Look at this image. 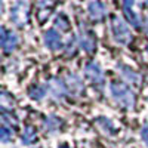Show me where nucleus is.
<instances>
[{
	"label": "nucleus",
	"instance_id": "nucleus-1",
	"mask_svg": "<svg viewBox=\"0 0 148 148\" xmlns=\"http://www.w3.org/2000/svg\"><path fill=\"white\" fill-rule=\"evenodd\" d=\"M110 90H111V95H113L114 101L120 107L126 108V110L133 108V105H135V93L130 90V88H127V86H125V84H120V83H111Z\"/></svg>",
	"mask_w": 148,
	"mask_h": 148
},
{
	"label": "nucleus",
	"instance_id": "nucleus-2",
	"mask_svg": "<svg viewBox=\"0 0 148 148\" xmlns=\"http://www.w3.org/2000/svg\"><path fill=\"white\" fill-rule=\"evenodd\" d=\"M28 19V5L24 0H19L14 5L10 12V21L18 27H24Z\"/></svg>",
	"mask_w": 148,
	"mask_h": 148
},
{
	"label": "nucleus",
	"instance_id": "nucleus-3",
	"mask_svg": "<svg viewBox=\"0 0 148 148\" xmlns=\"http://www.w3.org/2000/svg\"><path fill=\"white\" fill-rule=\"evenodd\" d=\"M113 34H114L116 42L120 45H126L130 40V30L127 27V24L119 16L113 18Z\"/></svg>",
	"mask_w": 148,
	"mask_h": 148
},
{
	"label": "nucleus",
	"instance_id": "nucleus-4",
	"mask_svg": "<svg viewBox=\"0 0 148 148\" xmlns=\"http://www.w3.org/2000/svg\"><path fill=\"white\" fill-rule=\"evenodd\" d=\"M0 43H2L3 51L6 53H10L18 46V37L15 33L8 31L6 28H2V31H0Z\"/></svg>",
	"mask_w": 148,
	"mask_h": 148
},
{
	"label": "nucleus",
	"instance_id": "nucleus-5",
	"mask_svg": "<svg viewBox=\"0 0 148 148\" xmlns=\"http://www.w3.org/2000/svg\"><path fill=\"white\" fill-rule=\"evenodd\" d=\"M84 74L90 82H93L95 84H102L104 83V74L101 67L98 65L96 62H89L88 65L84 67Z\"/></svg>",
	"mask_w": 148,
	"mask_h": 148
},
{
	"label": "nucleus",
	"instance_id": "nucleus-6",
	"mask_svg": "<svg viewBox=\"0 0 148 148\" xmlns=\"http://www.w3.org/2000/svg\"><path fill=\"white\" fill-rule=\"evenodd\" d=\"M43 40L46 47H49L51 51H58L62 47V39H61L59 33H56L55 30H47L43 36Z\"/></svg>",
	"mask_w": 148,
	"mask_h": 148
},
{
	"label": "nucleus",
	"instance_id": "nucleus-7",
	"mask_svg": "<svg viewBox=\"0 0 148 148\" xmlns=\"http://www.w3.org/2000/svg\"><path fill=\"white\" fill-rule=\"evenodd\" d=\"M79 43H80V46L84 49L86 52H93V51H95V47H96V40H95V36H93L90 31L84 30V28H82V30H80Z\"/></svg>",
	"mask_w": 148,
	"mask_h": 148
},
{
	"label": "nucleus",
	"instance_id": "nucleus-8",
	"mask_svg": "<svg viewBox=\"0 0 148 148\" xmlns=\"http://www.w3.org/2000/svg\"><path fill=\"white\" fill-rule=\"evenodd\" d=\"M49 92H51V95L55 98V99H61L65 93H67V84L61 80V79H52L51 82H49V86H47Z\"/></svg>",
	"mask_w": 148,
	"mask_h": 148
},
{
	"label": "nucleus",
	"instance_id": "nucleus-9",
	"mask_svg": "<svg viewBox=\"0 0 148 148\" xmlns=\"http://www.w3.org/2000/svg\"><path fill=\"white\" fill-rule=\"evenodd\" d=\"M88 9H89L90 18L95 19V21H99L105 16V8L101 2H98V0H92V2L89 3V6H88Z\"/></svg>",
	"mask_w": 148,
	"mask_h": 148
},
{
	"label": "nucleus",
	"instance_id": "nucleus-10",
	"mask_svg": "<svg viewBox=\"0 0 148 148\" xmlns=\"http://www.w3.org/2000/svg\"><path fill=\"white\" fill-rule=\"evenodd\" d=\"M133 2H135V0H123V9H125V15H126L127 21L132 24L133 27H139L141 25L139 18L136 16V14H135L133 9H132Z\"/></svg>",
	"mask_w": 148,
	"mask_h": 148
},
{
	"label": "nucleus",
	"instance_id": "nucleus-11",
	"mask_svg": "<svg viewBox=\"0 0 148 148\" xmlns=\"http://www.w3.org/2000/svg\"><path fill=\"white\" fill-rule=\"evenodd\" d=\"M117 70L120 71L121 77L127 80L129 83H138L139 82V76L133 70H130L129 67H125V65H117Z\"/></svg>",
	"mask_w": 148,
	"mask_h": 148
},
{
	"label": "nucleus",
	"instance_id": "nucleus-12",
	"mask_svg": "<svg viewBox=\"0 0 148 148\" xmlns=\"http://www.w3.org/2000/svg\"><path fill=\"white\" fill-rule=\"evenodd\" d=\"M67 86L70 88L71 92H80L83 90V83H82V79L74 76V74H70L67 77Z\"/></svg>",
	"mask_w": 148,
	"mask_h": 148
},
{
	"label": "nucleus",
	"instance_id": "nucleus-13",
	"mask_svg": "<svg viewBox=\"0 0 148 148\" xmlns=\"http://www.w3.org/2000/svg\"><path fill=\"white\" fill-rule=\"evenodd\" d=\"M37 138V133H36V129L31 127V126H27L24 129V133H22V144L24 145H31Z\"/></svg>",
	"mask_w": 148,
	"mask_h": 148
},
{
	"label": "nucleus",
	"instance_id": "nucleus-14",
	"mask_svg": "<svg viewBox=\"0 0 148 148\" xmlns=\"http://www.w3.org/2000/svg\"><path fill=\"white\" fill-rule=\"evenodd\" d=\"M46 90H47V88H45V86H33V88L28 90V95H30L31 99H34V101H40L42 98H45Z\"/></svg>",
	"mask_w": 148,
	"mask_h": 148
},
{
	"label": "nucleus",
	"instance_id": "nucleus-15",
	"mask_svg": "<svg viewBox=\"0 0 148 148\" xmlns=\"http://www.w3.org/2000/svg\"><path fill=\"white\" fill-rule=\"evenodd\" d=\"M96 125L99 126L105 133H108V135H113L114 133V125H113V121L111 120H108V119H105V117H99L96 120Z\"/></svg>",
	"mask_w": 148,
	"mask_h": 148
},
{
	"label": "nucleus",
	"instance_id": "nucleus-16",
	"mask_svg": "<svg viewBox=\"0 0 148 148\" xmlns=\"http://www.w3.org/2000/svg\"><path fill=\"white\" fill-rule=\"evenodd\" d=\"M61 125V120L56 119L55 116H51V117H47V120L45 121V129H47L49 132H53L59 127Z\"/></svg>",
	"mask_w": 148,
	"mask_h": 148
},
{
	"label": "nucleus",
	"instance_id": "nucleus-17",
	"mask_svg": "<svg viewBox=\"0 0 148 148\" xmlns=\"http://www.w3.org/2000/svg\"><path fill=\"white\" fill-rule=\"evenodd\" d=\"M12 136H14V130H12V127L3 125L2 129H0V139H2V142H8V141H10Z\"/></svg>",
	"mask_w": 148,
	"mask_h": 148
},
{
	"label": "nucleus",
	"instance_id": "nucleus-18",
	"mask_svg": "<svg viewBox=\"0 0 148 148\" xmlns=\"http://www.w3.org/2000/svg\"><path fill=\"white\" fill-rule=\"evenodd\" d=\"M55 25L61 30V31H67L70 28V24H68V19L64 16V15H59L55 21Z\"/></svg>",
	"mask_w": 148,
	"mask_h": 148
},
{
	"label": "nucleus",
	"instance_id": "nucleus-19",
	"mask_svg": "<svg viewBox=\"0 0 148 148\" xmlns=\"http://www.w3.org/2000/svg\"><path fill=\"white\" fill-rule=\"evenodd\" d=\"M8 104L12 107L14 101L10 99V96H8L6 92H3V93H2V110H3V111H8Z\"/></svg>",
	"mask_w": 148,
	"mask_h": 148
},
{
	"label": "nucleus",
	"instance_id": "nucleus-20",
	"mask_svg": "<svg viewBox=\"0 0 148 148\" xmlns=\"http://www.w3.org/2000/svg\"><path fill=\"white\" fill-rule=\"evenodd\" d=\"M141 138H142V141L148 145V123L142 127V130H141Z\"/></svg>",
	"mask_w": 148,
	"mask_h": 148
},
{
	"label": "nucleus",
	"instance_id": "nucleus-21",
	"mask_svg": "<svg viewBox=\"0 0 148 148\" xmlns=\"http://www.w3.org/2000/svg\"><path fill=\"white\" fill-rule=\"evenodd\" d=\"M74 53V40H70L67 45V55H73Z\"/></svg>",
	"mask_w": 148,
	"mask_h": 148
},
{
	"label": "nucleus",
	"instance_id": "nucleus-22",
	"mask_svg": "<svg viewBox=\"0 0 148 148\" xmlns=\"http://www.w3.org/2000/svg\"><path fill=\"white\" fill-rule=\"evenodd\" d=\"M56 148H71L70 145H67V144H58V147Z\"/></svg>",
	"mask_w": 148,
	"mask_h": 148
},
{
	"label": "nucleus",
	"instance_id": "nucleus-23",
	"mask_svg": "<svg viewBox=\"0 0 148 148\" xmlns=\"http://www.w3.org/2000/svg\"><path fill=\"white\" fill-rule=\"evenodd\" d=\"M144 27H145V31L148 33V18L145 19V24H144Z\"/></svg>",
	"mask_w": 148,
	"mask_h": 148
},
{
	"label": "nucleus",
	"instance_id": "nucleus-24",
	"mask_svg": "<svg viewBox=\"0 0 148 148\" xmlns=\"http://www.w3.org/2000/svg\"><path fill=\"white\" fill-rule=\"evenodd\" d=\"M141 2H142L144 5H148V0H141ZM142 3H141V5H142Z\"/></svg>",
	"mask_w": 148,
	"mask_h": 148
},
{
	"label": "nucleus",
	"instance_id": "nucleus-25",
	"mask_svg": "<svg viewBox=\"0 0 148 148\" xmlns=\"http://www.w3.org/2000/svg\"><path fill=\"white\" fill-rule=\"evenodd\" d=\"M147 52H148V47H147Z\"/></svg>",
	"mask_w": 148,
	"mask_h": 148
}]
</instances>
